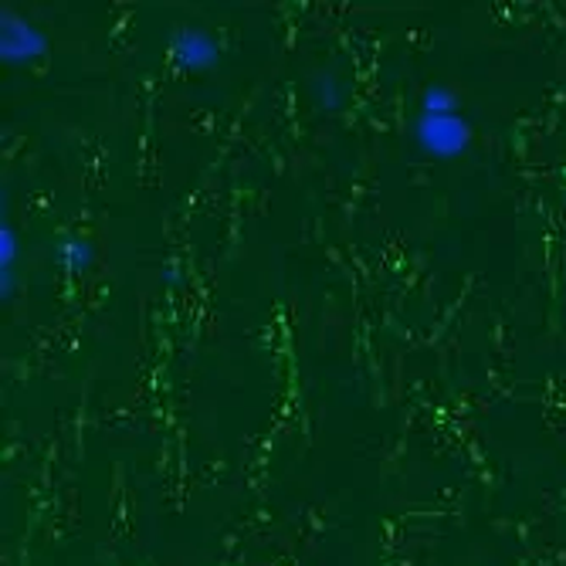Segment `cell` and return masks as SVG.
<instances>
[{
    "label": "cell",
    "instance_id": "6da1fadb",
    "mask_svg": "<svg viewBox=\"0 0 566 566\" xmlns=\"http://www.w3.org/2000/svg\"><path fill=\"white\" fill-rule=\"evenodd\" d=\"M415 139L434 160H458L461 153H469L475 129L461 113H444V116L421 113L415 119Z\"/></svg>",
    "mask_w": 566,
    "mask_h": 566
},
{
    "label": "cell",
    "instance_id": "3957f363",
    "mask_svg": "<svg viewBox=\"0 0 566 566\" xmlns=\"http://www.w3.org/2000/svg\"><path fill=\"white\" fill-rule=\"evenodd\" d=\"M170 59H174L180 69H187V72H208V69H214L218 59H221V44H218V38H214L211 31L187 24V28H180V31L174 34V41H170Z\"/></svg>",
    "mask_w": 566,
    "mask_h": 566
},
{
    "label": "cell",
    "instance_id": "8992f818",
    "mask_svg": "<svg viewBox=\"0 0 566 566\" xmlns=\"http://www.w3.org/2000/svg\"><path fill=\"white\" fill-rule=\"evenodd\" d=\"M421 113H434V116H444V113H458V95L451 85H428L424 95H421Z\"/></svg>",
    "mask_w": 566,
    "mask_h": 566
},
{
    "label": "cell",
    "instance_id": "52a82bcc",
    "mask_svg": "<svg viewBox=\"0 0 566 566\" xmlns=\"http://www.w3.org/2000/svg\"><path fill=\"white\" fill-rule=\"evenodd\" d=\"M316 98H319V106L323 109H339L343 106V85L336 82V78H319V85H316Z\"/></svg>",
    "mask_w": 566,
    "mask_h": 566
},
{
    "label": "cell",
    "instance_id": "5b68a950",
    "mask_svg": "<svg viewBox=\"0 0 566 566\" xmlns=\"http://www.w3.org/2000/svg\"><path fill=\"white\" fill-rule=\"evenodd\" d=\"M55 259L65 272H85L95 259V248L82 234H65L55 241Z\"/></svg>",
    "mask_w": 566,
    "mask_h": 566
},
{
    "label": "cell",
    "instance_id": "7a4b0ae2",
    "mask_svg": "<svg viewBox=\"0 0 566 566\" xmlns=\"http://www.w3.org/2000/svg\"><path fill=\"white\" fill-rule=\"evenodd\" d=\"M48 55V34L18 11L0 14V59L8 65H31Z\"/></svg>",
    "mask_w": 566,
    "mask_h": 566
},
{
    "label": "cell",
    "instance_id": "277c9868",
    "mask_svg": "<svg viewBox=\"0 0 566 566\" xmlns=\"http://www.w3.org/2000/svg\"><path fill=\"white\" fill-rule=\"evenodd\" d=\"M18 262H21V241L18 231L4 221L0 224V295H14L18 285Z\"/></svg>",
    "mask_w": 566,
    "mask_h": 566
}]
</instances>
